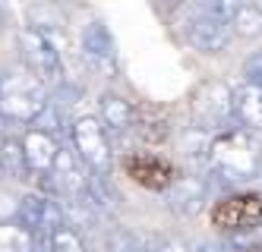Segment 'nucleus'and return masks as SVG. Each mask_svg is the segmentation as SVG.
I'll return each instance as SVG.
<instances>
[{"instance_id": "nucleus-14", "label": "nucleus", "mask_w": 262, "mask_h": 252, "mask_svg": "<svg viewBox=\"0 0 262 252\" xmlns=\"http://www.w3.org/2000/svg\"><path fill=\"white\" fill-rule=\"evenodd\" d=\"M133 129L142 142L148 145H161L167 139V132H171V120H167V113L155 104H142V107H133Z\"/></svg>"}, {"instance_id": "nucleus-27", "label": "nucleus", "mask_w": 262, "mask_h": 252, "mask_svg": "<svg viewBox=\"0 0 262 252\" xmlns=\"http://www.w3.org/2000/svg\"><path fill=\"white\" fill-rule=\"evenodd\" d=\"M180 4H183V0H152V7H155L161 16H171L174 10H180Z\"/></svg>"}, {"instance_id": "nucleus-2", "label": "nucleus", "mask_w": 262, "mask_h": 252, "mask_svg": "<svg viewBox=\"0 0 262 252\" xmlns=\"http://www.w3.org/2000/svg\"><path fill=\"white\" fill-rule=\"evenodd\" d=\"M48 85L32 70L0 76V117L10 123H32L48 104Z\"/></svg>"}, {"instance_id": "nucleus-24", "label": "nucleus", "mask_w": 262, "mask_h": 252, "mask_svg": "<svg viewBox=\"0 0 262 252\" xmlns=\"http://www.w3.org/2000/svg\"><path fill=\"white\" fill-rule=\"evenodd\" d=\"M247 4V0H196V7L199 10H205V13H212V16H218V19H234V13Z\"/></svg>"}, {"instance_id": "nucleus-7", "label": "nucleus", "mask_w": 262, "mask_h": 252, "mask_svg": "<svg viewBox=\"0 0 262 252\" xmlns=\"http://www.w3.org/2000/svg\"><path fill=\"white\" fill-rule=\"evenodd\" d=\"M85 161L76 151L70 148H57V158H54L48 180H51V192H57L63 199H82L89 189V173H85Z\"/></svg>"}, {"instance_id": "nucleus-23", "label": "nucleus", "mask_w": 262, "mask_h": 252, "mask_svg": "<svg viewBox=\"0 0 262 252\" xmlns=\"http://www.w3.org/2000/svg\"><path fill=\"white\" fill-rule=\"evenodd\" d=\"M107 252H145V246H142V240L133 234V230L117 227V230L107 234Z\"/></svg>"}, {"instance_id": "nucleus-22", "label": "nucleus", "mask_w": 262, "mask_h": 252, "mask_svg": "<svg viewBox=\"0 0 262 252\" xmlns=\"http://www.w3.org/2000/svg\"><path fill=\"white\" fill-rule=\"evenodd\" d=\"M51 252H89V249H85V243L76 230L63 224L51 234Z\"/></svg>"}, {"instance_id": "nucleus-16", "label": "nucleus", "mask_w": 262, "mask_h": 252, "mask_svg": "<svg viewBox=\"0 0 262 252\" xmlns=\"http://www.w3.org/2000/svg\"><path fill=\"white\" fill-rule=\"evenodd\" d=\"M0 167H4V177H10V180H26L32 173L19 139H4L0 142Z\"/></svg>"}, {"instance_id": "nucleus-31", "label": "nucleus", "mask_w": 262, "mask_h": 252, "mask_svg": "<svg viewBox=\"0 0 262 252\" xmlns=\"http://www.w3.org/2000/svg\"><path fill=\"white\" fill-rule=\"evenodd\" d=\"M247 252H262V246H253V249H247Z\"/></svg>"}, {"instance_id": "nucleus-13", "label": "nucleus", "mask_w": 262, "mask_h": 252, "mask_svg": "<svg viewBox=\"0 0 262 252\" xmlns=\"http://www.w3.org/2000/svg\"><path fill=\"white\" fill-rule=\"evenodd\" d=\"M234 120L250 132H262V85L243 82L234 88Z\"/></svg>"}, {"instance_id": "nucleus-19", "label": "nucleus", "mask_w": 262, "mask_h": 252, "mask_svg": "<svg viewBox=\"0 0 262 252\" xmlns=\"http://www.w3.org/2000/svg\"><path fill=\"white\" fill-rule=\"evenodd\" d=\"M180 145H183V154H186L193 164H202V161L209 164V148H212V132H209V129L190 126V129L183 132Z\"/></svg>"}, {"instance_id": "nucleus-26", "label": "nucleus", "mask_w": 262, "mask_h": 252, "mask_svg": "<svg viewBox=\"0 0 262 252\" xmlns=\"http://www.w3.org/2000/svg\"><path fill=\"white\" fill-rule=\"evenodd\" d=\"M16 211H19V199L0 189V221H16Z\"/></svg>"}, {"instance_id": "nucleus-4", "label": "nucleus", "mask_w": 262, "mask_h": 252, "mask_svg": "<svg viewBox=\"0 0 262 252\" xmlns=\"http://www.w3.org/2000/svg\"><path fill=\"white\" fill-rule=\"evenodd\" d=\"M70 135H73V148L85 161V167L92 173L107 177L111 167H114V148H111L104 123L98 117H79V120H73Z\"/></svg>"}, {"instance_id": "nucleus-5", "label": "nucleus", "mask_w": 262, "mask_h": 252, "mask_svg": "<svg viewBox=\"0 0 262 252\" xmlns=\"http://www.w3.org/2000/svg\"><path fill=\"white\" fill-rule=\"evenodd\" d=\"M16 41H19V54H23L26 70H32L45 85L63 82V60H60V51L54 48L51 35L26 26L19 35H16Z\"/></svg>"}, {"instance_id": "nucleus-1", "label": "nucleus", "mask_w": 262, "mask_h": 252, "mask_svg": "<svg viewBox=\"0 0 262 252\" xmlns=\"http://www.w3.org/2000/svg\"><path fill=\"white\" fill-rule=\"evenodd\" d=\"M259 145L253 139L250 129H221L212 135V148H209V167L228 183H243L259 177Z\"/></svg>"}, {"instance_id": "nucleus-30", "label": "nucleus", "mask_w": 262, "mask_h": 252, "mask_svg": "<svg viewBox=\"0 0 262 252\" xmlns=\"http://www.w3.org/2000/svg\"><path fill=\"white\" fill-rule=\"evenodd\" d=\"M259 177H262V151H259Z\"/></svg>"}, {"instance_id": "nucleus-3", "label": "nucleus", "mask_w": 262, "mask_h": 252, "mask_svg": "<svg viewBox=\"0 0 262 252\" xmlns=\"http://www.w3.org/2000/svg\"><path fill=\"white\" fill-rule=\"evenodd\" d=\"M190 107H193L196 126L209 132H221L234 123V88L224 85L221 79H209L193 91Z\"/></svg>"}, {"instance_id": "nucleus-18", "label": "nucleus", "mask_w": 262, "mask_h": 252, "mask_svg": "<svg viewBox=\"0 0 262 252\" xmlns=\"http://www.w3.org/2000/svg\"><path fill=\"white\" fill-rule=\"evenodd\" d=\"M45 196H38V192H32V196H23L19 199V211H16V221H19L26 230H32V234H41L45 230Z\"/></svg>"}, {"instance_id": "nucleus-12", "label": "nucleus", "mask_w": 262, "mask_h": 252, "mask_svg": "<svg viewBox=\"0 0 262 252\" xmlns=\"http://www.w3.org/2000/svg\"><path fill=\"white\" fill-rule=\"evenodd\" d=\"M57 135H51L45 129H26L23 135V151H26V161H29V170L32 173H48L54 158H57Z\"/></svg>"}, {"instance_id": "nucleus-29", "label": "nucleus", "mask_w": 262, "mask_h": 252, "mask_svg": "<svg viewBox=\"0 0 262 252\" xmlns=\"http://www.w3.org/2000/svg\"><path fill=\"white\" fill-rule=\"evenodd\" d=\"M193 252H228V246H224V243H215V240H205V243H199Z\"/></svg>"}, {"instance_id": "nucleus-21", "label": "nucleus", "mask_w": 262, "mask_h": 252, "mask_svg": "<svg viewBox=\"0 0 262 252\" xmlns=\"http://www.w3.org/2000/svg\"><path fill=\"white\" fill-rule=\"evenodd\" d=\"M29 26L32 29H38V32H45V35H51V32H57V29H63V16L54 10V4H35L32 10H29Z\"/></svg>"}, {"instance_id": "nucleus-25", "label": "nucleus", "mask_w": 262, "mask_h": 252, "mask_svg": "<svg viewBox=\"0 0 262 252\" xmlns=\"http://www.w3.org/2000/svg\"><path fill=\"white\" fill-rule=\"evenodd\" d=\"M243 76H247V82L262 85V51H256L253 57H247V63H243Z\"/></svg>"}, {"instance_id": "nucleus-11", "label": "nucleus", "mask_w": 262, "mask_h": 252, "mask_svg": "<svg viewBox=\"0 0 262 252\" xmlns=\"http://www.w3.org/2000/svg\"><path fill=\"white\" fill-rule=\"evenodd\" d=\"M126 173L145 189H167L174 180V167L161 158H155V154H129Z\"/></svg>"}, {"instance_id": "nucleus-10", "label": "nucleus", "mask_w": 262, "mask_h": 252, "mask_svg": "<svg viewBox=\"0 0 262 252\" xmlns=\"http://www.w3.org/2000/svg\"><path fill=\"white\" fill-rule=\"evenodd\" d=\"M205 196H209V183L196 173H186V177L171 180V186H167V208L177 215H196L205 205Z\"/></svg>"}, {"instance_id": "nucleus-28", "label": "nucleus", "mask_w": 262, "mask_h": 252, "mask_svg": "<svg viewBox=\"0 0 262 252\" xmlns=\"http://www.w3.org/2000/svg\"><path fill=\"white\" fill-rule=\"evenodd\" d=\"M155 252H190V246H186L183 240H177V237H174V240H164Z\"/></svg>"}, {"instance_id": "nucleus-15", "label": "nucleus", "mask_w": 262, "mask_h": 252, "mask_svg": "<svg viewBox=\"0 0 262 252\" xmlns=\"http://www.w3.org/2000/svg\"><path fill=\"white\" fill-rule=\"evenodd\" d=\"M101 123L107 132H126L129 126H133V104H129L126 98H120V95H101Z\"/></svg>"}, {"instance_id": "nucleus-20", "label": "nucleus", "mask_w": 262, "mask_h": 252, "mask_svg": "<svg viewBox=\"0 0 262 252\" xmlns=\"http://www.w3.org/2000/svg\"><path fill=\"white\" fill-rule=\"evenodd\" d=\"M231 29L240 38H256V35H262V7L259 4H243L234 13V19H231Z\"/></svg>"}, {"instance_id": "nucleus-6", "label": "nucleus", "mask_w": 262, "mask_h": 252, "mask_svg": "<svg viewBox=\"0 0 262 252\" xmlns=\"http://www.w3.org/2000/svg\"><path fill=\"white\" fill-rule=\"evenodd\" d=\"M183 38L190 41V48L202 51V54H221L231 44L234 29L228 19H218L212 13H205L199 7H193L183 19Z\"/></svg>"}, {"instance_id": "nucleus-9", "label": "nucleus", "mask_w": 262, "mask_h": 252, "mask_svg": "<svg viewBox=\"0 0 262 252\" xmlns=\"http://www.w3.org/2000/svg\"><path fill=\"white\" fill-rule=\"evenodd\" d=\"M79 44H82V60L95 73H104V76L117 73V44L104 22H89L82 29Z\"/></svg>"}, {"instance_id": "nucleus-32", "label": "nucleus", "mask_w": 262, "mask_h": 252, "mask_svg": "<svg viewBox=\"0 0 262 252\" xmlns=\"http://www.w3.org/2000/svg\"><path fill=\"white\" fill-rule=\"evenodd\" d=\"M0 180H4V167H0Z\"/></svg>"}, {"instance_id": "nucleus-8", "label": "nucleus", "mask_w": 262, "mask_h": 252, "mask_svg": "<svg viewBox=\"0 0 262 252\" xmlns=\"http://www.w3.org/2000/svg\"><path fill=\"white\" fill-rule=\"evenodd\" d=\"M212 224L221 230H253L262 224V196H224L212 208Z\"/></svg>"}, {"instance_id": "nucleus-17", "label": "nucleus", "mask_w": 262, "mask_h": 252, "mask_svg": "<svg viewBox=\"0 0 262 252\" xmlns=\"http://www.w3.org/2000/svg\"><path fill=\"white\" fill-rule=\"evenodd\" d=\"M35 234L19 221H0V252H32Z\"/></svg>"}, {"instance_id": "nucleus-33", "label": "nucleus", "mask_w": 262, "mask_h": 252, "mask_svg": "<svg viewBox=\"0 0 262 252\" xmlns=\"http://www.w3.org/2000/svg\"><path fill=\"white\" fill-rule=\"evenodd\" d=\"M259 7H262V4H259Z\"/></svg>"}]
</instances>
